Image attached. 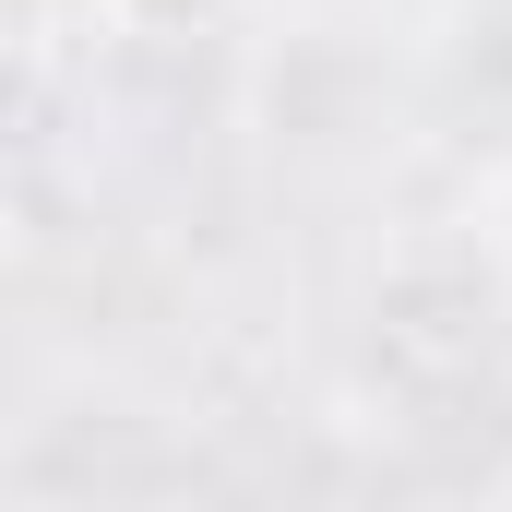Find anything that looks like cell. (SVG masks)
<instances>
[{"label": "cell", "mask_w": 512, "mask_h": 512, "mask_svg": "<svg viewBox=\"0 0 512 512\" xmlns=\"http://www.w3.org/2000/svg\"><path fill=\"white\" fill-rule=\"evenodd\" d=\"M84 12H96L120 48H191V36H215L239 0H84Z\"/></svg>", "instance_id": "cell-1"}, {"label": "cell", "mask_w": 512, "mask_h": 512, "mask_svg": "<svg viewBox=\"0 0 512 512\" xmlns=\"http://www.w3.org/2000/svg\"><path fill=\"white\" fill-rule=\"evenodd\" d=\"M477 227H489V262L512 274V155L489 167V203H477Z\"/></svg>", "instance_id": "cell-2"}, {"label": "cell", "mask_w": 512, "mask_h": 512, "mask_svg": "<svg viewBox=\"0 0 512 512\" xmlns=\"http://www.w3.org/2000/svg\"><path fill=\"white\" fill-rule=\"evenodd\" d=\"M24 512H36V501H24Z\"/></svg>", "instance_id": "cell-3"}]
</instances>
